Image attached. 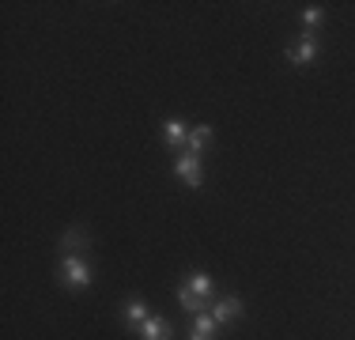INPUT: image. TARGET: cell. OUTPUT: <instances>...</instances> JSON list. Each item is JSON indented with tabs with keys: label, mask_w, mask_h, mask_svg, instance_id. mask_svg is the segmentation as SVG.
Listing matches in <instances>:
<instances>
[{
	"label": "cell",
	"mask_w": 355,
	"mask_h": 340,
	"mask_svg": "<svg viewBox=\"0 0 355 340\" xmlns=\"http://www.w3.org/2000/svg\"><path fill=\"white\" fill-rule=\"evenodd\" d=\"M174 299H178V306H182V310H189L193 318L208 310V303H205V299H197V295H193V291H189V287H185V284H178V287H174Z\"/></svg>",
	"instance_id": "obj_10"
},
{
	"label": "cell",
	"mask_w": 355,
	"mask_h": 340,
	"mask_svg": "<svg viewBox=\"0 0 355 340\" xmlns=\"http://www.w3.org/2000/svg\"><path fill=\"white\" fill-rule=\"evenodd\" d=\"M72 246H87V235H83L80 227H72V231H64V238H61V250H72Z\"/></svg>",
	"instance_id": "obj_13"
},
{
	"label": "cell",
	"mask_w": 355,
	"mask_h": 340,
	"mask_svg": "<svg viewBox=\"0 0 355 340\" xmlns=\"http://www.w3.org/2000/svg\"><path fill=\"white\" fill-rule=\"evenodd\" d=\"M61 280L69 291H87L91 280H95V272H91V265L80 257V253H64L61 257Z\"/></svg>",
	"instance_id": "obj_1"
},
{
	"label": "cell",
	"mask_w": 355,
	"mask_h": 340,
	"mask_svg": "<svg viewBox=\"0 0 355 340\" xmlns=\"http://www.w3.org/2000/svg\"><path fill=\"white\" fill-rule=\"evenodd\" d=\"M208 144H212V125H193V129H189V144H185V151H197V155H205Z\"/></svg>",
	"instance_id": "obj_11"
},
{
	"label": "cell",
	"mask_w": 355,
	"mask_h": 340,
	"mask_svg": "<svg viewBox=\"0 0 355 340\" xmlns=\"http://www.w3.org/2000/svg\"><path fill=\"white\" fill-rule=\"evenodd\" d=\"M318 57V38L310 31H302L299 34V42H295L291 49H287V61H291L295 68H302V65H310Z\"/></svg>",
	"instance_id": "obj_4"
},
{
	"label": "cell",
	"mask_w": 355,
	"mask_h": 340,
	"mask_svg": "<svg viewBox=\"0 0 355 340\" xmlns=\"http://www.w3.org/2000/svg\"><path fill=\"white\" fill-rule=\"evenodd\" d=\"M302 23H306V31H310V34H314V27H321V23H325V8L306 4V8H302Z\"/></svg>",
	"instance_id": "obj_12"
},
{
	"label": "cell",
	"mask_w": 355,
	"mask_h": 340,
	"mask_svg": "<svg viewBox=\"0 0 355 340\" xmlns=\"http://www.w3.org/2000/svg\"><path fill=\"white\" fill-rule=\"evenodd\" d=\"M208 314H212L219 325H231V321H239L242 314H246V306H242L239 295H223V299H216L212 306H208Z\"/></svg>",
	"instance_id": "obj_3"
},
{
	"label": "cell",
	"mask_w": 355,
	"mask_h": 340,
	"mask_svg": "<svg viewBox=\"0 0 355 340\" xmlns=\"http://www.w3.org/2000/svg\"><path fill=\"white\" fill-rule=\"evenodd\" d=\"M137 337L140 340H174V325L163 318V314H151V318L137 329Z\"/></svg>",
	"instance_id": "obj_6"
},
{
	"label": "cell",
	"mask_w": 355,
	"mask_h": 340,
	"mask_svg": "<svg viewBox=\"0 0 355 340\" xmlns=\"http://www.w3.org/2000/svg\"><path fill=\"white\" fill-rule=\"evenodd\" d=\"M216 333H219V321L212 318V314H197L193 318V329H189V340H216Z\"/></svg>",
	"instance_id": "obj_9"
},
{
	"label": "cell",
	"mask_w": 355,
	"mask_h": 340,
	"mask_svg": "<svg viewBox=\"0 0 355 340\" xmlns=\"http://www.w3.org/2000/svg\"><path fill=\"white\" fill-rule=\"evenodd\" d=\"M189 129H193V125H185L182 117H166V121H163V140H166V148L185 151V144H189Z\"/></svg>",
	"instance_id": "obj_5"
},
{
	"label": "cell",
	"mask_w": 355,
	"mask_h": 340,
	"mask_svg": "<svg viewBox=\"0 0 355 340\" xmlns=\"http://www.w3.org/2000/svg\"><path fill=\"white\" fill-rule=\"evenodd\" d=\"M174 178L185 182L189 189H200V185H205V155H197V151H178L174 155Z\"/></svg>",
	"instance_id": "obj_2"
},
{
	"label": "cell",
	"mask_w": 355,
	"mask_h": 340,
	"mask_svg": "<svg viewBox=\"0 0 355 340\" xmlns=\"http://www.w3.org/2000/svg\"><path fill=\"white\" fill-rule=\"evenodd\" d=\"M182 284H185V287H189V291H193V295H197V299H205L208 306H212V303H216V280H212V276H208V272H189V276H185V280H182Z\"/></svg>",
	"instance_id": "obj_7"
},
{
	"label": "cell",
	"mask_w": 355,
	"mask_h": 340,
	"mask_svg": "<svg viewBox=\"0 0 355 340\" xmlns=\"http://www.w3.org/2000/svg\"><path fill=\"white\" fill-rule=\"evenodd\" d=\"M121 318H125V325H129V329H140L144 321L151 318V306L144 303V299H129V303L121 306Z\"/></svg>",
	"instance_id": "obj_8"
}]
</instances>
